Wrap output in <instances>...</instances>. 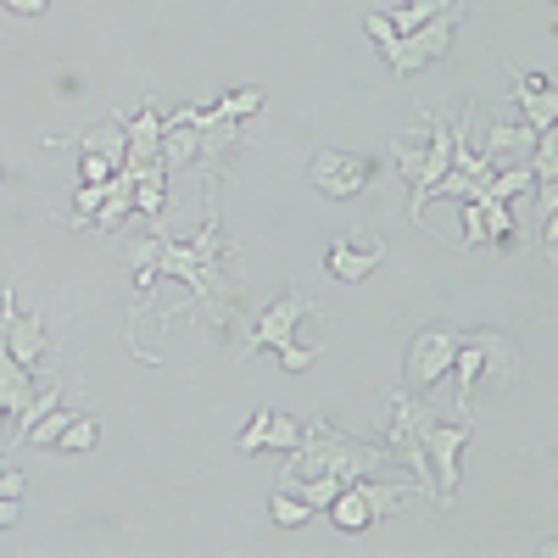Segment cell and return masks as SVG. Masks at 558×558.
<instances>
[{
	"mask_svg": "<svg viewBox=\"0 0 558 558\" xmlns=\"http://www.w3.org/2000/svg\"><path fill=\"white\" fill-rule=\"evenodd\" d=\"M386 447H368V441H352L341 430H330L324 418H313V425H302V447L291 452V470L279 475V486L286 481H313V475H336V481H363L386 470Z\"/></svg>",
	"mask_w": 558,
	"mask_h": 558,
	"instance_id": "cell-1",
	"label": "cell"
},
{
	"mask_svg": "<svg viewBox=\"0 0 558 558\" xmlns=\"http://www.w3.org/2000/svg\"><path fill=\"white\" fill-rule=\"evenodd\" d=\"M418 134H425V146H413L408 134L391 140V162H397L402 179H413V202L408 207H413L418 223H425V207L436 196V179L452 168V123L441 112H430V107H418Z\"/></svg>",
	"mask_w": 558,
	"mask_h": 558,
	"instance_id": "cell-2",
	"label": "cell"
},
{
	"mask_svg": "<svg viewBox=\"0 0 558 558\" xmlns=\"http://www.w3.org/2000/svg\"><path fill=\"white\" fill-rule=\"evenodd\" d=\"M218 252H223V235H218V213H213V218L202 223L196 241H168V235H162V246H157V274L184 279V286L196 291V302H207L213 286H218Z\"/></svg>",
	"mask_w": 558,
	"mask_h": 558,
	"instance_id": "cell-3",
	"label": "cell"
},
{
	"mask_svg": "<svg viewBox=\"0 0 558 558\" xmlns=\"http://www.w3.org/2000/svg\"><path fill=\"white\" fill-rule=\"evenodd\" d=\"M452 28H458V7H447V12H436L425 28H413V34H397L391 45H386V68L397 73V78H408V73H418V68H430L436 57H447V45H452Z\"/></svg>",
	"mask_w": 558,
	"mask_h": 558,
	"instance_id": "cell-4",
	"label": "cell"
},
{
	"mask_svg": "<svg viewBox=\"0 0 558 558\" xmlns=\"http://www.w3.org/2000/svg\"><path fill=\"white\" fill-rule=\"evenodd\" d=\"M452 357H458V330H441V324H430V330L413 336L402 375H408L413 391H436V380L452 375Z\"/></svg>",
	"mask_w": 558,
	"mask_h": 558,
	"instance_id": "cell-5",
	"label": "cell"
},
{
	"mask_svg": "<svg viewBox=\"0 0 558 558\" xmlns=\"http://www.w3.org/2000/svg\"><path fill=\"white\" fill-rule=\"evenodd\" d=\"M380 263H386V241L375 229H347V235H336L330 252H324V274L341 279V286H357V279H368Z\"/></svg>",
	"mask_w": 558,
	"mask_h": 558,
	"instance_id": "cell-6",
	"label": "cell"
},
{
	"mask_svg": "<svg viewBox=\"0 0 558 558\" xmlns=\"http://www.w3.org/2000/svg\"><path fill=\"white\" fill-rule=\"evenodd\" d=\"M475 441V430H470V418H458V425H436L425 430V458H430V475H436V497L441 502H452L458 497V463H463V447Z\"/></svg>",
	"mask_w": 558,
	"mask_h": 558,
	"instance_id": "cell-7",
	"label": "cell"
},
{
	"mask_svg": "<svg viewBox=\"0 0 558 558\" xmlns=\"http://www.w3.org/2000/svg\"><path fill=\"white\" fill-rule=\"evenodd\" d=\"M307 179H313L318 196L347 202V196H357L363 184H368V157H357V151H318L313 168H307Z\"/></svg>",
	"mask_w": 558,
	"mask_h": 558,
	"instance_id": "cell-8",
	"label": "cell"
},
{
	"mask_svg": "<svg viewBox=\"0 0 558 558\" xmlns=\"http://www.w3.org/2000/svg\"><path fill=\"white\" fill-rule=\"evenodd\" d=\"M307 313H313V302H307L302 291H286V296H279V302L252 324V347H274V352H279L286 341H296V324H302Z\"/></svg>",
	"mask_w": 558,
	"mask_h": 558,
	"instance_id": "cell-9",
	"label": "cell"
},
{
	"mask_svg": "<svg viewBox=\"0 0 558 558\" xmlns=\"http://www.w3.org/2000/svg\"><path fill=\"white\" fill-rule=\"evenodd\" d=\"M531 146H536V129L531 123H486L481 157L492 168H508V162H531Z\"/></svg>",
	"mask_w": 558,
	"mask_h": 558,
	"instance_id": "cell-10",
	"label": "cell"
},
{
	"mask_svg": "<svg viewBox=\"0 0 558 558\" xmlns=\"http://www.w3.org/2000/svg\"><path fill=\"white\" fill-rule=\"evenodd\" d=\"M0 347H7L23 368H34L45 357V318H39V307H17L7 318V330H0Z\"/></svg>",
	"mask_w": 558,
	"mask_h": 558,
	"instance_id": "cell-11",
	"label": "cell"
},
{
	"mask_svg": "<svg viewBox=\"0 0 558 558\" xmlns=\"http://www.w3.org/2000/svg\"><path fill=\"white\" fill-rule=\"evenodd\" d=\"M508 73H514V101H520L525 123L531 129H553L558 123V89L542 73H520V68H508Z\"/></svg>",
	"mask_w": 558,
	"mask_h": 558,
	"instance_id": "cell-12",
	"label": "cell"
},
{
	"mask_svg": "<svg viewBox=\"0 0 558 558\" xmlns=\"http://www.w3.org/2000/svg\"><path fill=\"white\" fill-rule=\"evenodd\" d=\"M123 140H129V168H146V162H162V112L146 107V112H134L123 123Z\"/></svg>",
	"mask_w": 558,
	"mask_h": 558,
	"instance_id": "cell-13",
	"label": "cell"
},
{
	"mask_svg": "<svg viewBox=\"0 0 558 558\" xmlns=\"http://www.w3.org/2000/svg\"><path fill=\"white\" fill-rule=\"evenodd\" d=\"M78 151H96V157H107L112 168H123L129 162V140H123V118H107V123H96L89 134H78Z\"/></svg>",
	"mask_w": 558,
	"mask_h": 558,
	"instance_id": "cell-14",
	"label": "cell"
},
{
	"mask_svg": "<svg viewBox=\"0 0 558 558\" xmlns=\"http://www.w3.org/2000/svg\"><path fill=\"white\" fill-rule=\"evenodd\" d=\"M452 368H458V413L470 418V402H475V386H481V347L470 341V336H458V357H452Z\"/></svg>",
	"mask_w": 558,
	"mask_h": 558,
	"instance_id": "cell-15",
	"label": "cell"
},
{
	"mask_svg": "<svg viewBox=\"0 0 558 558\" xmlns=\"http://www.w3.org/2000/svg\"><path fill=\"white\" fill-rule=\"evenodd\" d=\"M196 151H202V129H191V123H162V168H191L196 162Z\"/></svg>",
	"mask_w": 558,
	"mask_h": 558,
	"instance_id": "cell-16",
	"label": "cell"
},
{
	"mask_svg": "<svg viewBox=\"0 0 558 558\" xmlns=\"http://www.w3.org/2000/svg\"><path fill=\"white\" fill-rule=\"evenodd\" d=\"M34 391V368H23L7 347H0V402H7V413H17Z\"/></svg>",
	"mask_w": 558,
	"mask_h": 558,
	"instance_id": "cell-17",
	"label": "cell"
},
{
	"mask_svg": "<svg viewBox=\"0 0 558 558\" xmlns=\"http://www.w3.org/2000/svg\"><path fill=\"white\" fill-rule=\"evenodd\" d=\"M470 341L481 347V368H492L497 380H514V347H508V336H497V330H475Z\"/></svg>",
	"mask_w": 558,
	"mask_h": 558,
	"instance_id": "cell-18",
	"label": "cell"
},
{
	"mask_svg": "<svg viewBox=\"0 0 558 558\" xmlns=\"http://www.w3.org/2000/svg\"><path fill=\"white\" fill-rule=\"evenodd\" d=\"M68 425H73V413H68L62 402H57V408H45L34 425L23 430V447H57V436H62Z\"/></svg>",
	"mask_w": 558,
	"mask_h": 558,
	"instance_id": "cell-19",
	"label": "cell"
},
{
	"mask_svg": "<svg viewBox=\"0 0 558 558\" xmlns=\"http://www.w3.org/2000/svg\"><path fill=\"white\" fill-rule=\"evenodd\" d=\"M268 514H274V525H279V531H302V525L313 520V508H307L296 492H286V486H279V492L268 497Z\"/></svg>",
	"mask_w": 558,
	"mask_h": 558,
	"instance_id": "cell-20",
	"label": "cell"
},
{
	"mask_svg": "<svg viewBox=\"0 0 558 558\" xmlns=\"http://www.w3.org/2000/svg\"><path fill=\"white\" fill-rule=\"evenodd\" d=\"M263 447H286V452H296V447H302V418H291V413H268V436H263Z\"/></svg>",
	"mask_w": 558,
	"mask_h": 558,
	"instance_id": "cell-21",
	"label": "cell"
},
{
	"mask_svg": "<svg viewBox=\"0 0 558 558\" xmlns=\"http://www.w3.org/2000/svg\"><path fill=\"white\" fill-rule=\"evenodd\" d=\"M96 436H101V425H96V418L73 413V425L57 436V447H62V452H89V447H96Z\"/></svg>",
	"mask_w": 558,
	"mask_h": 558,
	"instance_id": "cell-22",
	"label": "cell"
},
{
	"mask_svg": "<svg viewBox=\"0 0 558 558\" xmlns=\"http://www.w3.org/2000/svg\"><path fill=\"white\" fill-rule=\"evenodd\" d=\"M458 218H463V246H470V252L492 246V241H486V213H481V202H458Z\"/></svg>",
	"mask_w": 558,
	"mask_h": 558,
	"instance_id": "cell-23",
	"label": "cell"
},
{
	"mask_svg": "<svg viewBox=\"0 0 558 558\" xmlns=\"http://www.w3.org/2000/svg\"><path fill=\"white\" fill-rule=\"evenodd\" d=\"M257 107H263V89H235V96H223L213 112H218V118H252Z\"/></svg>",
	"mask_w": 558,
	"mask_h": 558,
	"instance_id": "cell-24",
	"label": "cell"
},
{
	"mask_svg": "<svg viewBox=\"0 0 558 558\" xmlns=\"http://www.w3.org/2000/svg\"><path fill=\"white\" fill-rule=\"evenodd\" d=\"M101 202H107V184H78V223H96V213H101Z\"/></svg>",
	"mask_w": 558,
	"mask_h": 558,
	"instance_id": "cell-25",
	"label": "cell"
},
{
	"mask_svg": "<svg viewBox=\"0 0 558 558\" xmlns=\"http://www.w3.org/2000/svg\"><path fill=\"white\" fill-rule=\"evenodd\" d=\"M313 357H318V347H302V341H286V347H279V363H286L291 375H302V368H313Z\"/></svg>",
	"mask_w": 558,
	"mask_h": 558,
	"instance_id": "cell-26",
	"label": "cell"
},
{
	"mask_svg": "<svg viewBox=\"0 0 558 558\" xmlns=\"http://www.w3.org/2000/svg\"><path fill=\"white\" fill-rule=\"evenodd\" d=\"M263 436H268V408H263V413H252V425L235 436V447H241V452H263Z\"/></svg>",
	"mask_w": 558,
	"mask_h": 558,
	"instance_id": "cell-27",
	"label": "cell"
},
{
	"mask_svg": "<svg viewBox=\"0 0 558 558\" xmlns=\"http://www.w3.org/2000/svg\"><path fill=\"white\" fill-rule=\"evenodd\" d=\"M78 168H84V184H107L118 168L107 162V157H96V151H78Z\"/></svg>",
	"mask_w": 558,
	"mask_h": 558,
	"instance_id": "cell-28",
	"label": "cell"
},
{
	"mask_svg": "<svg viewBox=\"0 0 558 558\" xmlns=\"http://www.w3.org/2000/svg\"><path fill=\"white\" fill-rule=\"evenodd\" d=\"M363 28H368V39H375L380 51H386V45L397 39V28H391V17H386V12H368V17H363Z\"/></svg>",
	"mask_w": 558,
	"mask_h": 558,
	"instance_id": "cell-29",
	"label": "cell"
},
{
	"mask_svg": "<svg viewBox=\"0 0 558 558\" xmlns=\"http://www.w3.org/2000/svg\"><path fill=\"white\" fill-rule=\"evenodd\" d=\"M28 492V475H17V470H0V497H23Z\"/></svg>",
	"mask_w": 558,
	"mask_h": 558,
	"instance_id": "cell-30",
	"label": "cell"
},
{
	"mask_svg": "<svg viewBox=\"0 0 558 558\" xmlns=\"http://www.w3.org/2000/svg\"><path fill=\"white\" fill-rule=\"evenodd\" d=\"M0 7H7V12H17V17H39L45 7H51V0H0Z\"/></svg>",
	"mask_w": 558,
	"mask_h": 558,
	"instance_id": "cell-31",
	"label": "cell"
},
{
	"mask_svg": "<svg viewBox=\"0 0 558 558\" xmlns=\"http://www.w3.org/2000/svg\"><path fill=\"white\" fill-rule=\"evenodd\" d=\"M17 514H23V497H0V531H12Z\"/></svg>",
	"mask_w": 558,
	"mask_h": 558,
	"instance_id": "cell-32",
	"label": "cell"
},
{
	"mask_svg": "<svg viewBox=\"0 0 558 558\" xmlns=\"http://www.w3.org/2000/svg\"><path fill=\"white\" fill-rule=\"evenodd\" d=\"M7 425H12V413H7V402H0V441H7Z\"/></svg>",
	"mask_w": 558,
	"mask_h": 558,
	"instance_id": "cell-33",
	"label": "cell"
},
{
	"mask_svg": "<svg viewBox=\"0 0 558 558\" xmlns=\"http://www.w3.org/2000/svg\"><path fill=\"white\" fill-rule=\"evenodd\" d=\"M0 179H7V168H0Z\"/></svg>",
	"mask_w": 558,
	"mask_h": 558,
	"instance_id": "cell-34",
	"label": "cell"
}]
</instances>
